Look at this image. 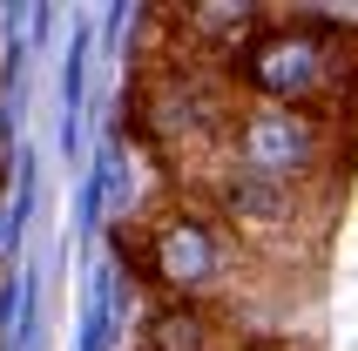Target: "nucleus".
Here are the masks:
<instances>
[{
	"mask_svg": "<svg viewBox=\"0 0 358 351\" xmlns=\"http://www.w3.org/2000/svg\"><path fill=\"white\" fill-rule=\"evenodd\" d=\"M217 68L243 101L318 108V115L345 122V101L358 95V34L345 20H324V14H271Z\"/></svg>",
	"mask_w": 358,
	"mask_h": 351,
	"instance_id": "nucleus-1",
	"label": "nucleus"
},
{
	"mask_svg": "<svg viewBox=\"0 0 358 351\" xmlns=\"http://www.w3.org/2000/svg\"><path fill=\"white\" fill-rule=\"evenodd\" d=\"M142 351H230V331L203 304H156L142 317Z\"/></svg>",
	"mask_w": 358,
	"mask_h": 351,
	"instance_id": "nucleus-4",
	"label": "nucleus"
},
{
	"mask_svg": "<svg viewBox=\"0 0 358 351\" xmlns=\"http://www.w3.org/2000/svg\"><path fill=\"white\" fill-rule=\"evenodd\" d=\"M122 250L136 257V271L162 291V304H217L257 271V257L217 210H203L189 189L162 196L156 210L136 216V236H122Z\"/></svg>",
	"mask_w": 358,
	"mask_h": 351,
	"instance_id": "nucleus-2",
	"label": "nucleus"
},
{
	"mask_svg": "<svg viewBox=\"0 0 358 351\" xmlns=\"http://www.w3.org/2000/svg\"><path fill=\"white\" fill-rule=\"evenodd\" d=\"M217 162L257 176V182H284V189H338L345 169V122L318 115V108H271V101H243L237 122L223 129Z\"/></svg>",
	"mask_w": 358,
	"mask_h": 351,
	"instance_id": "nucleus-3",
	"label": "nucleus"
}]
</instances>
